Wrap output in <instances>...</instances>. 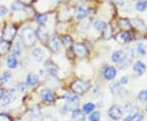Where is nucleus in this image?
<instances>
[{
	"label": "nucleus",
	"mask_w": 147,
	"mask_h": 121,
	"mask_svg": "<svg viewBox=\"0 0 147 121\" xmlns=\"http://www.w3.org/2000/svg\"><path fill=\"white\" fill-rule=\"evenodd\" d=\"M21 41L26 47H33L37 41V36L31 27H26L21 31Z\"/></svg>",
	"instance_id": "obj_1"
},
{
	"label": "nucleus",
	"mask_w": 147,
	"mask_h": 121,
	"mask_svg": "<svg viewBox=\"0 0 147 121\" xmlns=\"http://www.w3.org/2000/svg\"><path fill=\"white\" fill-rule=\"evenodd\" d=\"M71 89L77 94H84L89 89L90 84L88 81L84 80H76L71 84Z\"/></svg>",
	"instance_id": "obj_2"
},
{
	"label": "nucleus",
	"mask_w": 147,
	"mask_h": 121,
	"mask_svg": "<svg viewBox=\"0 0 147 121\" xmlns=\"http://www.w3.org/2000/svg\"><path fill=\"white\" fill-rule=\"evenodd\" d=\"M16 34V29L13 25H7L3 31V39L5 41H11Z\"/></svg>",
	"instance_id": "obj_3"
},
{
	"label": "nucleus",
	"mask_w": 147,
	"mask_h": 121,
	"mask_svg": "<svg viewBox=\"0 0 147 121\" xmlns=\"http://www.w3.org/2000/svg\"><path fill=\"white\" fill-rule=\"evenodd\" d=\"M108 115L110 118L114 120H119L122 118V116L123 115V110L121 109L120 106H119L114 105L112 106L108 111Z\"/></svg>",
	"instance_id": "obj_4"
},
{
	"label": "nucleus",
	"mask_w": 147,
	"mask_h": 121,
	"mask_svg": "<svg viewBox=\"0 0 147 121\" xmlns=\"http://www.w3.org/2000/svg\"><path fill=\"white\" fill-rule=\"evenodd\" d=\"M74 51L75 53V55L77 56H79V58H84L88 55V48L86 47V46L83 43H77L74 45Z\"/></svg>",
	"instance_id": "obj_5"
},
{
	"label": "nucleus",
	"mask_w": 147,
	"mask_h": 121,
	"mask_svg": "<svg viewBox=\"0 0 147 121\" xmlns=\"http://www.w3.org/2000/svg\"><path fill=\"white\" fill-rule=\"evenodd\" d=\"M66 101L67 102L65 106V108L66 109V111H69V109H72L78 105V103L79 102V98L77 95L70 94L67 97Z\"/></svg>",
	"instance_id": "obj_6"
},
{
	"label": "nucleus",
	"mask_w": 147,
	"mask_h": 121,
	"mask_svg": "<svg viewBox=\"0 0 147 121\" xmlns=\"http://www.w3.org/2000/svg\"><path fill=\"white\" fill-rule=\"evenodd\" d=\"M88 15V8L87 7L80 6L74 11V16L78 20H82Z\"/></svg>",
	"instance_id": "obj_7"
},
{
	"label": "nucleus",
	"mask_w": 147,
	"mask_h": 121,
	"mask_svg": "<svg viewBox=\"0 0 147 121\" xmlns=\"http://www.w3.org/2000/svg\"><path fill=\"white\" fill-rule=\"evenodd\" d=\"M116 75H117V71L114 67L108 66L106 67L104 71H103V76L105 77V80H112L115 78Z\"/></svg>",
	"instance_id": "obj_8"
},
{
	"label": "nucleus",
	"mask_w": 147,
	"mask_h": 121,
	"mask_svg": "<svg viewBox=\"0 0 147 121\" xmlns=\"http://www.w3.org/2000/svg\"><path fill=\"white\" fill-rule=\"evenodd\" d=\"M60 41H59V38H58L56 35H52L50 38H49V47L50 49L53 51V52L57 53L60 50Z\"/></svg>",
	"instance_id": "obj_9"
},
{
	"label": "nucleus",
	"mask_w": 147,
	"mask_h": 121,
	"mask_svg": "<svg viewBox=\"0 0 147 121\" xmlns=\"http://www.w3.org/2000/svg\"><path fill=\"white\" fill-rule=\"evenodd\" d=\"M135 109L136 108L131 110V113L129 116H127L124 121H142V120L143 119V115H142L139 112L138 109H137V111H135Z\"/></svg>",
	"instance_id": "obj_10"
},
{
	"label": "nucleus",
	"mask_w": 147,
	"mask_h": 121,
	"mask_svg": "<svg viewBox=\"0 0 147 121\" xmlns=\"http://www.w3.org/2000/svg\"><path fill=\"white\" fill-rule=\"evenodd\" d=\"M111 58H112V61L114 63H122L126 59V54L123 51H115L113 53Z\"/></svg>",
	"instance_id": "obj_11"
},
{
	"label": "nucleus",
	"mask_w": 147,
	"mask_h": 121,
	"mask_svg": "<svg viewBox=\"0 0 147 121\" xmlns=\"http://www.w3.org/2000/svg\"><path fill=\"white\" fill-rule=\"evenodd\" d=\"M39 95H40V97H41L42 100L47 102H53V98H54L53 92L50 90H48V89H42V90H40Z\"/></svg>",
	"instance_id": "obj_12"
},
{
	"label": "nucleus",
	"mask_w": 147,
	"mask_h": 121,
	"mask_svg": "<svg viewBox=\"0 0 147 121\" xmlns=\"http://www.w3.org/2000/svg\"><path fill=\"white\" fill-rule=\"evenodd\" d=\"M146 70V64L142 62V61H137L135 64L133 65V71L135 73H137V75L141 76L142 74L145 73Z\"/></svg>",
	"instance_id": "obj_13"
},
{
	"label": "nucleus",
	"mask_w": 147,
	"mask_h": 121,
	"mask_svg": "<svg viewBox=\"0 0 147 121\" xmlns=\"http://www.w3.org/2000/svg\"><path fill=\"white\" fill-rule=\"evenodd\" d=\"M15 99H16L15 91H10L7 94H4V97L3 98V104L4 105H9L11 102H13Z\"/></svg>",
	"instance_id": "obj_14"
},
{
	"label": "nucleus",
	"mask_w": 147,
	"mask_h": 121,
	"mask_svg": "<svg viewBox=\"0 0 147 121\" xmlns=\"http://www.w3.org/2000/svg\"><path fill=\"white\" fill-rule=\"evenodd\" d=\"M38 76L34 72H30L26 76V83L29 85H35L38 82Z\"/></svg>",
	"instance_id": "obj_15"
},
{
	"label": "nucleus",
	"mask_w": 147,
	"mask_h": 121,
	"mask_svg": "<svg viewBox=\"0 0 147 121\" xmlns=\"http://www.w3.org/2000/svg\"><path fill=\"white\" fill-rule=\"evenodd\" d=\"M72 119L74 121H84V113L79 109H74L72 112Z\"/></svg>",
	"instance_id": "obj_16"
},
{
	"label": "nucleus",
	"mask_w": 147,
	"mask_h": 121,
	"mask_svg": "<svg viewBox=\"0 0 147 121\" xmlns=\"http://www.w3.org/2000/svg\"><path fill=\"white\" fill-rule=\"evenodd\" d=\"M45 68H46V69H47V72L49 73L53 74V75H56V74L57 73V66L52 61H49V60L46 61V63H45Z\"/></svg>",
	"instance_id": "obj_17"
},
{
	"label": "nucleus",
	"mask_w": 147,
	"mask_h": 121,
	"mask_svg": "<svg viewBox=\"0 0 147 121\" xmlns=\"http://www.w3.org/2000/svg\"><path fill=\"white\" fill-rule=\"evenodd\" d=\"M9 49H10L9 42L5 40L0 41V55H5L6 53L8 52Z\"/></svg>",
	"instance_id": "obj_18"
},
{
	"label": "nucleus",
	"mask_w": 147,
	"mask_h": 121,
	"mask_svg": "<svg viewBox=\"0 0 147 121\" xmlns=\"http://www.w3.org/2000/svg\"><path fill=\"white\" fill-rule=\"evenodd\" d=\"M33 55H34V57L35 59V60H36L37 62H38V63L42 62V60H43V57H44L43 51H42V49H40V48L34 49V51H33Z\"/></svg>",
	"instance_id": "obj_19"
},
{
	"label": "nucleus",
	"mask_w": 147,
	"mask_h": 121,
	"mask_svg": "<svg viewBox=\"0 0 147 121\" xmlns=\"http://www.w3.org/2000/svg\"><path fill=\"white\" fill-rule=\"evenodd\" d=\"M7 65L9 68H16L17 66V60L13 55H9L7 59Z\"/></svg>",
	"instance_id": "obj_20"
},
{
	"label": "nucleus",
	"mask_w": 147,
	"mask_h": 121,
	"mask_svg": "<svg viewBox=\"0 0 147 121\" xmlns=\"http://www.w3.org/2000/svg\"><path fill=\"white\" fill-rule=\"evenodd\" d=\"M118 37L123 42H131V35L127 32H121L118 35Z\"/></svg>",
	"instance_id": "obj_21"
},
{
	"label": "nucleus",
	"mask_w": 147,
	"mask_h": 121,
	"mask_svg": "<svg viewBox=\"0 0 147 121\" xmlns=\"http://www.w3.org/2000/svg\"><path fill=\"white\" fill-rule=\"evenodd\" d=\"M106 23L105 21H100V20H98V21H95L94 23V28L97 31H102L104 30L105 28H106Z\"/></svg>",
	"instance_id": "obj_22"
},
{
	"label": "nucleus",
	"mask_w": 147,
	"mask_h": 121,
	"mask_svg": "<svg viewBox=\"0 0 147 121\" xmlns=\"http://www.w3.org/2000/svg\"><path fill=\"white\" fill-rule=\"evenodd\" d=\"M95 109V105L92 102H88V103H86L83 106V112L84 114H90L92 113V111H94Z\"/></svg>",
	"instance_id": "obj_23"
},
{
	"label": "nucleus",
	"mask_w": 147,
	"mask_h": 121,
	"mask_svg": "<svg viewBox=\"0 0 147 121\" xmlns=\"http://www.w3.org/2000/svg\"><path fill=\"white\" fill-rule=\"evenodd\" d=\"M37 36L40 39V40H43L44 38L47 37V30L44 28V26H39L38 30H37Z\"/></svg>",
	"instance_id": "obj_24"
},
{
	"label": "nucleus",
	"mask_w": 147,
	"mask_h": 121,
	"mask_svg": "<svg viewBox=\"0 0 147 121\" xmlns=\"http://www.w3.org/2000/svg\"><path fill=\"white\" fill-rule=\"evenodd\" d=\"M11 10L15 11H21L25 10V7L18 1L12 3V4L11 5Z\"/></svg>",
	"instance_id": "obj_25"
},
{
	"label": "nucleus",
	"mask_w": 147,
	"mask_h": 121,
	"mask_svg": "<svg viewBox=\"0 0 147 121\" xmlns=\"http://www.w3.org/2000/svg\"><path fill=\"white\" fill-rule=\"evenodd\" d=\"M11 78V73L9 71H5L0 76V81L2 83H7Z\"/></svg>",
	"instance_id": "obj_26"
},
{
	"label": "nucleus",
	"mask_w": 147,
	"mask_h": 121,
	"mask_svg": "<svg viewBox=\"0 0 147 121\" xmlns=\"http://www.w3.org/2000/svg\"><path fill=\"white\" fill-rule=\"evenodd\" d=\"M110 90L111 92L114 94H119L120 93L121 90V84L118 82V83H114L110 85Z\"/></svg>",
	"instance_id": "obj_27"
},
{
	"label": "nucleus",
	"mask_w": 147,
	"mask_h": 121,
	"mask_svg": "<svg viewBox=\"0 0 147 121\" xmlns=\"http://www.w3.org/2000/svg\"><path fill=\"white\" fill-rule=\"evenodd\" d=\"M47 21V14H39L36 17L37 24L42 25L46 21Z\"/></svg>",
	"instance_id": "obj_28"
},
{
	"label": "nucleus",
	"mask_w": 147,
	"mask_h": 121,
	"mask_svg": "<svg viewBox=\"0 0 147 121\" xmlns=\"http://www.w3.org/2000/svg\"><path fill=\"white\" fill-rule=\"evenodd\" d=\"M89 121H100V113L99 111H94L92 112L88 117Z\"/></svg>",
	"instance_id": "obj_29"
},
{
	"label": "nucleus",
	"mask_w": 147,
	"mask_h": 121,
	"mask_svg": "<svg viewBox=\"0 0 147 121\" xmlns=\"http://www.w3.org/2000/svg\"><path fill=\"white\" fill-rule=\"evenodd\" d=\"M112 33H113V29L110 26H106L105 29H104V33H103V37H105V39H110V37H112Z\"/></svg>",
	"instance_id": "obj_30"
},
{
	"label": "nucleus",
	"mask_w": 147,
	"mask_h": 121,
	"mask_svg": "<svg viewBox=\"0 0 147 121\" xmlns=\"http://www.w3.org/2000/svg\"><path fill=\"white\" fill-rule=\"evenodd\" d=\"M147 7V4L143 2V1H140L138 2L137 4H136V9L139 11H144L146 9Z\"/></svg>",
	"instance_id": "obj_31"
},
{
	"label": "nucleus",
	"mask_w": 147,
	"mask_h": 121,
	"mask_svg": "<svg viewBox=\"0 0 147 121\" xmlns=\"http://www.w3.org/2000/svg\"><path fill=\"white\" fill-rule=\"evenodd\" d=\"M138 99L142 102H145L147 101V90H143L142 92H140V94H138Z\"/></svg>",
	"instance_id": "obj_32"
},
{
	"label": "nucleus",
	"mask_w": 147,
	"mask_h": 121,
	"mask_svg": "<svg viewBox=\"0 0 147 121\" xmlns=\"http://www.w3.org/2000/svg\"><path fill=\"white\" fill-rule=\"evenodd\" d=\"M137 50L138 54L142 55V56H144V55H146V48L144 47V45H142V44H138V45H137Z\"/></svg>",
	"instance_id": "obj_33"
},
{
	"label": "nucleus",
	"mask_w": 147,
	"mask_h": 121,
	"mask_svg": "<svg viewBox=\"0 0 147 121\" xmlns=\"http://www.w3.org/2000/svg\"><path fill=\"white\" fill-rule=\"evenodd\" d=\"M62 42H63L65 47H69L72 44V38L69 36H65V37H63V39H62Z\"/></svg>",
	"instance_id": "obj_34"
},
{
	"label": "nucleus",
	"mask_w": 147,
	"mask_h": 121,
	"mask_svg": "<svg viewBox=\"0 0 147 121\" xmlns=\"http://www.w3.org/2000/svg\"><path fill=\"white\" fill-rule=\"evenodd\" d=\"M119 25L123 29H129L130 28V22L126 19H122L119 22Z\"/></svg>",
	"instance_id": "obj_35"
},
{
	"label": "nucleus",
	"mask_w": 147,
	"mask_h": 121,
	"mask_svg": "<svg viewBox=\"0 0 147 121\" xmlns=\"http://www.w3.org/2000/svg\"><path fill=\"white\" fill-rule=\"evenodd\" d=\"M21 54V49L20 45L18 43H16V45L14 47L12 50V55H20Z\"/></svg>",
	"instance_id": "obj_36"
},
{
	"label": "nucleus",
	"mask_w": 147,
	"mask_h": 121,
	"mask_svg": "<svg viewBox=\"0 0 147 121\" xmlns=\"http://www.w3.org/2000/svg\"><path fill=\"white\" fill-rule=\"evenodd\" d=\"M0 121H11V119L5 114H0Z\"/></svg>",
	"instance_id": "obj_37"
},
{
	"label": "nucleus",
	"mask_w": 147,
	"mask_h": 121,
	"mask_svg": "<svg viewBox=\"0 0 147 121\" xmlns=\"http://www.w3.org/2000/svg\"><path fill=\"white\" fill-rule=\"evenodd\" d=\"M7 13V9L4 6H0V16H5Z\"/></svg>",
	"instance_id": "obj_38"
},
{
	"label": "nucleus",
	"mask_w": 147,
	"mask_h": 121,
	"mask_svg": "<svg viewBox=\"0 0 147 121\" xmlns=\"http://www.w3.org/2000/svg\"><path fill=\"white\" fill-rule=\"evenodd\" d=\"M19 90H21V92H26L27 90V84L25 83H21L19 84Z\"/></svg>",
	"instance_id": "obj_39"
},
{
	"label": "nucleus",
	"mask_w": 147,
	"mask_h": 121,
	"mask_svg": "<svg viewBox=\"0 0 147 121\" xmlns=\"http://www.w3.org/2000/svg\"><path fill=\"white\" fill-rule=\"evenodd\" d=\"M127 81H128V78H127V76H123V77H122L120 79V80L119 81V83L120 84H125L127 83Z\"/></svg>",
	"instance_id": "obj_40"
},
{
	"label": "nucleus",
	"mask_w": 147,
	"mask_h": 121,
	"mask_svg": "<svg viewBox=\"0 0 147 121\" xmlns=\"http://www.w3.org/2000/svg\"><path fill=\"white\" fill-rule=\"evenodd\" d=\"M34 0H19V2L22 4H30Z\"/></svg>",
	"instance_id": "obj_41"
},
{
	"label": "nucleus",
	"mask_w": 147,
	"mask_h": 121,
	"mask_svg": "<svg viewBox=\"0 0 147 121\" xmlns=\"http://www.w3.org/2000/svg\"><path fill=\"white\" fill-rule=\"evenodd\" d=\"M4 90H3L2 88H0V100L1 99H3V98L4 97Z\"/></svg>",
	"instance_id": "obj_42"
},
{
	"label": "nucleus",
	"mask_w": 147,
	"mask_h": 121,
	"mask_svg": "<svg viewBox=\"0 0 147 121\" xmlns=\"http://www.w3.org/2000/svg\"><path fill=\"white\" fill-rule=\"evenodd\" d=\"M143 2H147V0H142Z\"/></svg>",
	"instance_id": "obj_43"
},
{
	"label": "nucleus",
	"mask_w": 147,
	"mask_h": 121,
	"mask_svg": "<svg viewBox=\"0 0 147 121\" xmlns=\"http://www.w3.org/2000/svg\"><path fill=\"white\" fill-rule=\"evenodd\" d=\"M81 1H88V0H81Z\"/></svg>",
	"instance_id": "obj_44"
},
{
	"label": "nucleus",
	"mask_w": 147,
	"mask_h": 121,
	"mask_svg": "<svg viewBox=\"0 0 147 121\" xmlns=\"http://www.w3.org/2000/svg\"><path fill=\"white\" fill-rule=\"evenodd\" d=\"M146 112H147V106H146Z\"/></svg>",
	"instance_id": "obj_45"
}]
</instances>
